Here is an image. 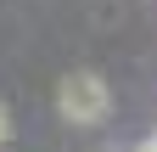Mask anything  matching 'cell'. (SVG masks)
Here are the masks:
<instances>
[{
  "label": "cell",
  "mask_w": 157,
  "mask_h": 152,
  "mask_svg": "<svg viewBox=\"0 0 157 152\" xmlns=\"http://www.w3.org/2000/svg\"><path fill=\"white\" fill-rule=\"evenodd\" d=\"M56 113H62L67 124H101L107 113H112V90L101 73H90V68H78L67 73L62 85H56Z\"/></svg>",
  "instance_id": "6da1fadb"
},
{
  "label": "cell",
  "mask_w": 157,
  "mask_h": 152,
  "mask_svg": "<svg viewBox=\"0 0 157 152\" xmlns=\"http://www.w3.org/2000/svg\"><path fill=\"white\" fill-rule=\"evenodd\" d=\"M6 141H11V113L0 107V146H6Z\"/></svg>",
  "instance_id": "7a4b0ae2"
}]
</instances>
